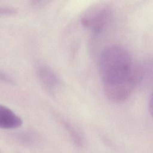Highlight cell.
Instances as JSON below:
<instances>
[{"label":"cell","instance_id":"2","mask_svg":"<svg viewBox=\"0 0 153 153\" xmlns=\"http://www.w3.org/2000/svg\"><path fill=\"white\" fill-rule=\"evenodd\" d=\"M112 9L106 3L99 2L90 6L81 16V23L87 29L99 33L109 25Z\"/></svg>","mask_w":153,"mask_h":153},{"label":"cell","instance_id":"1","mask_svg":"<svg viewBox=\"0 0 153 153\" xmlns=\"http://www.w3.org/2000/svg\"><path fill=\"white\" fill-rule=\"evenodd\" d=\"M99 72L105 95L111 102L127 99L140 83L139 65L124 47L112 45L106 47L99 59Z\"/></svg>","mask_w":153,"mask_h":153},{"label":"cell","instance_id":"4","mask_svg":"<svg viewBox=\"0 0 153 153\" xmlns=\"http://www.w3.org/2000/svg\"><path fill=\"white\" fill-rule=\"evenodd\" d=\"M23 123L22 118L11 109L3 105L0 106V127L4 129H14Z\"/></svg>","mask_w":153,"mask_h":153},{"label":"cell","instance_id":"5","mask_svg":"<svg viewBox=\"0 0 153 153\" xmlns=\"http://www.w3.org/2000/svg\"><path fill=\"white\" fill-rule=\"evenodd\" d=\"M57 117L59 123L63 126L74 144L78 147L83 146L85 143L84 137L77 127L63 117L60 115H57Z\"/></svg>","mask_w":153,"mask_h":153},{"label":"cell","instance_id":"8","mask_svg":"<svg viewBox=\"0 0 153 153\" xmlns=\"http://www.w3.org/2000/svg\"><path fill=\"white\" fill-rule=\"evenodd\" d=\"M0 78H1V80L2 81H4L5 82H7L10 84L14 83V78L10 75H9L8 73L2 71H1Z\"/></svg>","mask_w":153,"mask_h":153},{"label":"cell","instance_id":"6","mask_svg":"<svg viewBox=\"0 0 153 153\" xmlns=\"http://www.w3.org/2000/svg\"><path fill=\"white\" fill-rule=\"evenodd\" d=\"M14 139L19 143L32 146L38 144L40 141L39 136L33 131L30 130H23L16 133L14 134Z\"/></svg>","mask_w":153,"mask_h":153},{"label":"cell","instance_id":"7","mask_svg":"<svg viewBox=\"0 0 153 153\" xmlns=\"http://www.w3.org/2000/svg\"><path fill=\"white\" fill-rule=\"evenodd\" d=\"M16 10L10 6L7 5H1L0 7V14L1 16H8L16 14Z\"/></svg>","mask_w":153,"mask_h":153},{"label":"cell","instance_id":"3","mask_svg":"<svg viewBox=\"0 0 153 153\" xmlns=\"http://www.w3.org/2000/svg\"><path fill=\"white\" fill-rule=\"evenodd\" d=\"M35 72L41 85L50 93H55L60 87L61 80L57 74L48 65L38 62Z\"/></svg>","mask_w":153,"mask_h":153}]
</instances>
